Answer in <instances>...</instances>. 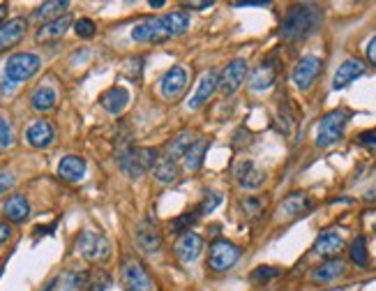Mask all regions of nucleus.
<instances>
[{"label": "nucleus", "mask_w": 376, "mask_h": 291, "mask_svg": "<svg viewBox=\"0 0 376 291\" xmlns=\"http://www.w3.org/2000/svg\"><path fill=\"white\" fill-rule=\"evenodd\" d=\"M323 24V12L316 5H293L286 9V14L280 24V37L284 42H300L314 35Z\"/></svg>", "instance_id": "1"}, {"label": "nucleus", "mask_w": 376, "mask_h": 291, "mask_svg": "<svg viewBox=\"0 0 376 291\" xmlns=\"http://www.w3.org/2000/svg\"><path fill=\"white\" fill-rule=\"evenodd\" d=\"M160 160L155 148H134L127 146L123 153H118V167H121L130 178H141L146 171H153L155 162Z\"/></svg>", "instance_id": "2"}, {"label": "nucleus", "mask_w": 376, "mask_h": 291, "mask_svg": "<svg viewBox=\"0 0 376 291\" xmlns=\"http://www.w3.org/2000/svg\"><path fill=\"white\" fill-rule=\"evenodd\" d=\"M346 121H349V111L344 109H335L330 113H325L319 121V130H316V146L319 148H328V146L337 143L344 137Z\"/></svg>", "instance_id": "3"}, {"label": "nucleus", "mask_w": 376, "mask_h": 291, "mask_svg": "<svg viewBox=\"0 0 376 291\" xmlns=\"http://www.w3.org/2000/svg\"><path fill=\"white\" fill-rule=\"evenodd\" d=\"M243 250L238 245H233L229 240H215L210 245V255H208V264L215 273H226L229 268H233L240 261Z\"/></svg>", "instance_id": "4"}, {"label": "nucleus", "mask_w": 376, "mask_h": 291, "mask_svg": "<svg viewBox=\"0 0 376 291\" xmlns=\"http://www.w3.org/2000/svg\"><path fill=\"white\" fill-rule=\"evenodd\" d=\"M76 252L86 261H104L111 252V242L106 236L97 234V231H83L76 240Z\"/></svg>", "instance_id": "5"}, {"label": "nucleus", "mask_w": 376, "mask_h": 291, "mask_svg": "<svg viewBox=\"0 0 376 291\" xmlns=\"http://www.w3.org/2000/svg\"><path fill=\"white\" fill-rule=\"evenodd\" d=\"M39 67H42V61H39L35 53H16L7 61L5 74L12 83H19V81H28L31 76H35L39 72Z\"/></svg>", "instance_id": "6"}, {"label": "nucleus", "mask_w": 376, "mask_h": 291, "mask_svg": "<svg viewBox=\"0 0 376 291\" xmlns=\"http://www.w3.org/2000/svg\"><path fill=\"white\" fill-rule=\"evenodd\" d=\"M123 285L125 291H157L155 280L151 277L141 261L136 259H130L123 266Z\"/></svg>", "instance_id": "7"}, {"label": "nucleus", "mask_w": 376, "mask_h": 291, "mask_svg": "<svg viewBox=\"0 0 376 291\" xmlns=\"http://www.w3.org/2000/svg\"><path fill=\"white\" fill-rule=\"evenodd\" d=\"M280 70H282L280 56H277V53L265 56L263 61L259 63V67H254V72L250 76V86H252L254 91H268L270 86L275 83Z\"/></svg>", "instance_id": "8"}, {"label": "nucleus", "mask_w": 376, "mask_h": 291, "mask_svg": "<svg viewBox=\"0 0 376 291\" xmlns=\"http://www.w3.org/2000/svg\"><path fill=\"white\" fill-rule=\"evenodd\" d=\"M321 58L319 56H305L298 61V65L293 67V83L298 86L300 91H308L314 86V81L319 79L321 74Z\"/></svg>", "instance_id": "9"}, {"label": "nucleus", "mask_w": 376, "mask_h": 291, "mask_svg": "<svg viewBox=\"0 0 376 291\" xmlns=\"http://www.w3.org/2000/svg\"><path fill=\"white\" fill-rule=\"evenodd\" d=\"M245 76H247V61L235 58V61H231L229 65H226L222 70V74H220V91L224 95H233L243 86Z\"/></svg>", "instance_id": "10"}, {"label": "nucleus", "mask_w": 376, "mask_h": 291, "mask_svg": "<svg viewBox=\"0 0 376 291\" xmlns=\"http://www.w3.org/2000/svg\"><path fill=\"white\" fill-rule=\"evenodd\" d=\"M233 176L238 180V185L245 190H256L265 183V171L256 167L250 160H240L233 164Z\"/></svg>", "instance_id": "11"}, {"label": "nucleus", "mask_w": 376, "mask_h": 291, "mask_svg": "<svg viewBox=\"0 0 376 291\" xmlns=\"http://www.w3.org/2000/svg\"><path fill=\"white\" fill-rule=\"evenodd\" d=\"M187 28H190V14L183 12V9L164 14L160 16V40L166 42L171 37H181L187 33Z\"/></svg>", "instance_id": "12"}, {"label": "nucleus", "mask_w": 376, "mask_h": 291, "mask_svg": "<svg viewBox=\"0 0 376 291\" xmlns=\"http://www.w3.org/2000/svg\"><path fill=\"white\" fill-rule=\"evenodd\" d=\"M136 245L141 247L146 255H155L157 250L162 247V234L153 220H143L141 225L136 227Z\"/></svg>", "instance_id": "13"}, {"label": "nucleus", "mask_w": 376, "mask_h": 291, "mask_svg": "<svg viewBox=\"0 0 376 291\" xmlns=\"http://www.w3.org/2000/svg\"><path fill=\"white\" fill-rule=\"evenodd\" d=\"M203 252V238L199 234H194V231H187L176 242V257L185 261V264H192L201 257Z\"/></svg>", "instance_id": "14"}, {"label": "nucleus", "mask_w": 376, "mask_h": 291, "mask_svg": "<svg viewBox=\"0 0 376 291\" xmlns=\"http://www.w3.org/2000/svg\"><path fill=\"white\" fill-rule=\"evenodd\" d=\"M26 31H28V19H24V16H16V19L5 21L3 26H0V51L12 48L14 44L21 42Z\"/></svg>", "instance_id": "15"}, {"label": "nucleus", "mask_w": 376, "mask_h": 291, "mask_svg": "<svg viewBox=\"0 0 376 291\" xmlns=\"http://www.w3.org/2000/svg\"><path fill=\"white\" fill-rule=\"evenodd\" d=\"M365 74V63L358 61V58H349V61H344L337 72H335V79H332V88L335 91H342L346 86H351L355 79H360Z\"/></svg>", "instance_id": "16"}, {"label": "nucleus", "mask_w": 376, "mask_h": 291, "mask_svg": "<svg viewBox=\"0 0 376 291\" xmlns=\"http://www.w3.org/2000/svg\"><path fill=\"white\" fill-rule=\"evenodd\" d=\"M344 247V238L340 231H335V229H325L319 234V238H316L314 242V247L312 252L316 257H325V259H332L337 252Z\"/></svg>", "instance_id": "17"}, {"label": "nucleus", "mask_w": 376, "mask_h": 291, "mask_svg": "<svg viewBox=\"0 0 376 291\" xmlns=\"http://www.w3.org/2000/svg\"><path fill=\"white\" fill-rule=\"evenodd\" d=\"M56 139V130L49 121H35L31 128L26 130V141L33 148H49Z\"/></svg>", "instance_id": "18"}, {"label": "nucleus", "mask_w": 376, "mask_h": 291, "mask_svg": "<svg viewBox=\"0 0 376 291\" xmlns=\"http://www.w3.org/2000/svg\"><path fill=\"white\" fill-rule=\"evenodd\" d=\"M162 95L164 97H169V100H176V97H181L187 88V72L183 70L181 65H176L171 67L169 72L164 74V79H162Z\"/></svg>", "instance_id": "19"}, {"label": "nucleus", "mask_w": 376, "mask_h": 291, "mask_svg": "<svg viewBox=\"0 0 376 291\" xmlns=\"http://www.w3.org/2000/svg\"><path fill=\"white\" fill-rule=\"evenodd\" d=\"M69 26H72V14H63L61 19H56V21H49L44 24L39 31L35 33V40L39 44H46V42H56L61 40V37L69 31Z\"/></svg>", "instance_id": "20"}, {"label": "nucleus", "mask_w": 376, "mask_h": 291, "mask_svg": "<svg viewBox=\"0 0 376 291\" xmlns=\"http://www.w3.org/2000/svg\"><path fill=\"white\" fill-rule=\"evenodd\" d=\"M220 88V74L208 70L201 79H199V86H196V93L192 95L190 100V109H199V106H203V102L210 100V95Z\"/></svg>", "instance_id": "21"}, {"label": "nucleus", "mask_w": 376, "mask_h": 291, "mask_svg": "<svg viewBox=\"0 0 376 291\" xmlns=\"http://www.w3.org/2000/svg\"><path fill=\"white\" fill-rule=\"evenodd\" d=\"M310 208H312V199L308 197V194L295 192V194H289V197L282 201L277 215L280 218H298V215H303V213H308Z\"/></svg>", "instance_id": "22"}, {"label": "nucleus", "mask_w": 376, "mask_h": 291, "mask_svg": "<svg viewBox=\"0 0 376 291\" xmlns=\"http://www.w3.org/2000/svg\"><path fill=\"white\" fill-rule=\"evenodd\" d=\"M100 104L104 106V111L118 116L125 111L127 104H130V93H127V88H123V86H113V88H108L100 97Z\"/></svg>", "instance_id": "23"}, {"label": "nucleus", "mask_w": 376, "mask_h": 291, "mask_svg": "<svg viewBox=\"0 0 376 291\" xmlns=\"http://www.w3.org/2000/svg\"><path fill=\"white\" fill-rule=\"evenodd\" d=\"M132 40L134 42H162L160 40V16H148L141 19L132 28Z\"/></svg>", "instance_id": "24"}, {"label": "nucleus", "mask_w": 376, "mask_h": 291, "mask_svg": "<svg viewBox=\"0 0 376 291\" xmlns=\"http://www.w3.org/2000/svg\"><path fill=\"white\" fill-rule=\"evenodd\" d=\"M86 173V162L78 155H65L58 164V176L67 183H78Z\"/></svg>", "instance_id": "25"}, {"label": "nucleus", "mask_w": 376, "mask_h": 291, "mask_svg": "<svg viewBox=\"0 0 376 291\" xmlns=\"http://www.w3.org/2000/svg\"><path fill=\"white\" fill-rule=\"evenodd\" d=\"M3 213L7 215L9 222H24L31 215V203L24 197V194H14L3 203Z\"/></svg>", "instance_id": "26"}, {"label": "nucleus", "mask_w": 376, "mask_h": 291, "mask_svg": "<svg viewBox=\"0 0 376 291\" xmlns=\"http://www.w3.org/2000/svg\"><path fill=\"white\" fill-rule=\"evenodd\" d=\"M346 273V264L340 259H325L323 264L319 266L312 273L314 282H332V280H337Z\"/></svg>", "instance_id": "27"}, {"label": "nucleus", "mask_w": 376, "mask_h": 291, "mask_svg": "<svg viewBox=\"0 0 376 291\" xmlns=\"http://www.w3.org/2000/svg\"><path fill=\"white\" fill-rule=\"evenodd\" d=\"M196 141V137L192 132H181L178 137H173L169 143H166V148H164V158L166 160H178V158H185V153L190 150V146Z\"/></svg>", "instance_id": "28"}, {"label": "nucleus", "mask_w": 376, "mask_h": 291, "mask_svg": "<svg viewBox=\"0 0 376 291\" xmlns=\"http://www.w3.org/2000/svg\"><path fill=\"white\" fill-rule=\"evenodd\" d=\"M56 102H58V95H56V91L51 88V86H46V83L39 86V88H37V91L33 93V97H31L33 109L39 111V113L51 111L54 106H56Z\"/></svg>", "instance_id": "29"}, {"label": "nucleus", "mask_w": 376, "mask_h": 291, "mask_svg": "<svg viewBox=\"0 0 376 291\" xmlns=\"http://www.w3.org/2000/svg\"><path fill=\"white\" fill-rule=\"evenodd\" d=\"M205 150H208V139H196L183 158L185 169L187 171H199L201 164H203V158H205Z\"/></svg>", "instance_id": "30"}, {"label": "nucleus", "mask_w": 376, "mask_h": 291, "mask_svg": "<svg viewBox=\"0 0 376 291\" xmlns=\"http://www.w3.org/2000/svg\"><path fill=\"white\" fill-rule=\"evenodd\" d=\"M69 7V3L67 0H51V3H44V5H39L37 9H35V19L37 21H56V19H61L63 16V12Z\"/></svg>", "instance_id": "31"}, {"label": "nucleus", "mask_w": 376, "mask_h": 291, "mask_svg": "<svg viewBox=\"0 0 376 291\" xmlns=\"http://www.w3.org/2000/svg\"><path fill=\"white\" fill-rule=\"evenodd\" d=\"M153 176L164 183V185H169V183H173L178 178V167H176V162L171 160H166V158H160L155 162V167H153Z\"/></svg>", "instance_id": "32"}, {"label": "nucleus", "mask_w": 376, "mask_h": 291, "mask_svg": "<svg viewBox=\"0 0 376 291\" xmlns=\"http://www.w3.org/2000/svg\"><path fill=\"white\" fill-rule=\"evenodd\" d=\"M351 261L355 266H367V242H365L362 236H358L353 242H351Z\"/></svg>", "instance_id": "33"}, {"label": "nucleus", "mask_w": 376, "mask_h": 291, "mask_svg": "<svg viewBox=\"0 0 376 291\" xmlns=\"http://www.w3.org/2000/svg\"><path fill=\"white\" fill-rule=\"evenodd\" d=\"M199 218H201V210H199V208L192 210V213H185V215H181L178 220L171 222V229L176 231V234H187V231H190V227H192Z\"/></svg>", "instance_id": "34"}, {"label": "nucleus", "mask_w": 376, "mask_h": 291, "mask_svg": "<svg viewBox=\"0 0 376 291\" xmlns=\"http://www.w3.org/2000/svg\"><path fill=\"white\" fill-rule=\"evenodd\" d=\"M74 31L78 37H83V40H91V37H95L97 26H95V21H91V19H78V21L74 24Z\"/></svg>", "instance_id": "35"}, {"label": "nucleus", "mask_w": 376, "mask_h": 291, "mask_svg": "<svg viewBox=\"0 0 376 291\" xmlns=\"http://www.w3.org/2000/svg\"><path fill=\"white\" fill-rule=\"evenodd\" d=\"M277 275H280V270H277V268H273V266H259L252 273V282L263 285V282H268V280H273Z\"/></svg>", "instance_id": "36"}, {"label": "nucleus", "mask_w": 376, "mask_h": 291, "mask_svg": "<svg viewBox=\"0 0 376 291\" xmlns=\"http://www.w3.org/2000/svg\"><path fill=\"white\" fill-rule=\"evenodd\" d=\"M14 143V132L9 128V123L5 118H0V150L9 148Z\"/></svg>", "instance_id": "37"}, {"label": "nucleus", "mask_w": 376, "mask_h": 291, "mask_svg": "<svg viewBox=\"0 0 376 291\" xmlns=\"http://www.w3.org/2000/svg\"><path fill=\"white\" fill-rule=\"evenodd\" d=\"M222 203V197L217 192H208L205 194V199H203V203L199 206V210H201V215H208V213H213L217 206Z\"/></svg>", "instance_id": "38"}, {"label": "nucleus", "mask_w": 376, "mask_h": 291, "mask_svg": "<svg viewBox=\"0 0 376 291\" xmlns=\"http://www.w3.org/2000/svg\"><path fill=\"white\" fill-rule=\"evenodd\" d=\"M240 206H243V210L247 213V215L252 218V215H259L261 208H263V203H261L259 197H247V199H243Z\"/></svg>", "instance_id": "39"}, {"label": "nucleus", "mask_w": 376, "mask_h": 291, "mask_svg": "<svg viewBox=\"0 0 376 291\" xmlns=\"http://www.w3.org/2000/svg\"><path fill=\"white\" fill-rule=\"evenodd\" d=\"M108 282H111V280H108V275L104 273V270H97V273L93 275V280H91V285H88V289L91 291H104L108 287Z\"/></svg>", "instance_id": "40"}, {"label": "nucleus", "mask_w": 376, "mask_h": 291, "mask_svg": "<svg viewBox=\"0 0 376 291\" xmlns=\"http://www.w3.org/2000/svg\"><path fill=\"white\" fill-rule=\"evenodd\" d=\"M14 176L12 173H0V194H5V192H9L14 188Z\"/></svg>", "instance_id": "41"}, {"label": "nucleus", "mask_w": 376, "mask_h": 291, "mask_svg": "<svg viewBox=\"0 0 376 291\" xmlns=\"http://www.w3.org/2000/svg\"><path fill=\"white\" fill-rule=\"evenodd\" d=\"M358 141H360L362 146H372V148H376V130H372V132H362L360 137H358Z\"/></svg>", "instance_id": "42"}, {"label": "nucleus", "mask_w": 376, "mask_h": 291, "mask_svg": "<svg viewBox=\"0 0 376 291\" xmlns=\"http://www.w3.org/2000/svg\"><path fill=\"white\" fill-rule=\"evenodd\" d=\"M367 58H370V63L376 67V37L367 44Z\"/></svg>", "instance_id": "43"}, {"label": "nucleus", "mask_w": 376, "mask_h": 291, "mask_svg": "<svg viewBox=\"0 0 376 291\" xmlns=\"http://www.w3.org/2000/svg\"><path fill=\"white\" fill-rule=\"evenodd\" d=\"M9 236H12V227H9V225H0V242L9 240Z\"/></svg>", "instance_id": "44"}, {"label": "nucleus", "mask_w": 376, "mask_h": 291, "mask_svg": "<svg viewBox=\"0 0 376 291\" xmlns=\"http://www.w3.org/2000/svg\"><path fill=\"white\" fill-rule=\"evenodd\" d=\"M213 3H185V7H192V9H205L210 7Z\"/></svg>", "instance_id": "45"}, {"label": "nucleus", "mask_w": 376, "mask_h": 291, "mask_svg": "<svg viewBox=\"0 0 376 291\" xmlns=\"http://www.w3.org/2000/svg\"><path fill=\"white\" fill-rule=\"evenodd\" d=\"M270 3H235V7H265Z\"/></svg>", "instance_id": "46"}, {"label": "nucleus", "mask_w": 376, "mask_h": 291, "mask_svg": "<svg viewBox=\"0 0 376 291\" xmlns=\"http://www.w3.org/2000/svg\"><path fill=\"white\" fill-rule=\"evenodd\" d=\"M365 199H367V201H376V188H372V190L365 192Z\"/></svg>", "instance_id": "47"}, {"label": "nucleus", "mask_w": 376, "mask_h": 291, "mask_svg": "<svg viewBox=\"0 0 376 291\" xmlns=\"http://www.w3.org/2000/svg\"><path fill=\"white\" fill-rule=\"evenodd\" d=\"M5 16H7V5H0V26L5 24V21H3Z\"/></svg>", "instance_id": "48"}, {"label": "nucleus", "mask_w": 376, "mask_h": 291, "mask_svg": "<svg viewBox=\"0 0 376 291\" xmlns=\"http://www.w3.org/2000/svg\"><path fill=\"white\" fill-rule=\"evenodd\" d=\"M151 7H164V0H151Z\"/></svg>", "instance_id": "49"}, {"label": "nucleus", "mask_w": 376, "mask_h": 291, "mask_svg": "<svg viewBox=\"0 0 376 291\" xmlns=\"http://www.w3.org/2000/svg\"><path fill=\"white\" fill-rule=\"evenodd\" d=\"M374 231H376V225H374Z\"/></svg>", "instance_id": "50"}]
</instances>
